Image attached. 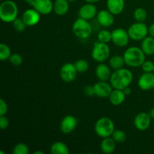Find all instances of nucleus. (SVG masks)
Here are the masks:
<instances>
[{
	"label": "nucleus",
	"instance_id": "obj_1",
	"mask_svg": "<svg viewBox=\"0 0 154 154\" xmlns=\"http://www.w3.org/2000/svg\"><path fill=\"white\" fill-rule=\"evenodd\" d=\"M133 81V74L127 69H122L114 70L111 74L109 81L114 89L123 90L129 87Z\"/></svg>",
	"mask_w": 154,
	"mask_h": 154
},
{
	"label": "nucleus",
	"instance_id": "obj_2",
	"mask_svg": "<svg viewBox=\"0 0 154 154\" xmlns=\"http://www.w3.org/2000/svg\"><path fill=\"white\" fill-rule=\"evenodd\" d=\"M126 66L132 68L141 67L146 60V55L141 48L130 47L123 54Z\"/></svg>",
	"mask_w": 154,
	"mask_h": 154
},
{
	"label": "nucleus",
	"instance_id": "obj_3",
	"mask_svg": "<svg viewBox=\"0 0 154 154\" xmlns=\"http://www.w3.org/2000/svg\"><path fill=\"white\" fill-rule=\"evenodd\" d=\"M18 6L12 0H4L0 5V19L5 23H13L17 18Z\"/></svg>",
	"mask_w": 154,
	"mask_h": 154
},
{
	"label": "nucleus",
	"instance_id": "obj_4",
	"mask_svg": "<svg viewBox=\"0 0 154 154\" xmlns=\"http://www.w3.org/2000/svg\"><path fill=\"white\" fill-rule=\"evenodd\" d=\"M95 132L100 138L111 137L113 132L115 130L114 123L111 118L108 117H102L99 118L95 123Z\"/></svg>",
	"mask_w": 154,
	"mask_h": 154
},
{
	"label": "nucleus",
	"instance_id": "obj_5",
	"mask_svg": "<svg viewBox=\"0 0 154 154\" xmlns=\"http://www.w3.org/2000/svg\"><path fill=\"white\" fill-rule=\"evenodd\" d=\"M72 32L80 39H87L93 33V27L88 20L78 17L72 25Z\"/></svg>",
	"mask_w": 154,
	"mask_h": 154
},
{
	"label": "nucleus",
	"instance_id": "obj_6",
	"mask_svg": "<svg viewBox=\"0 0 154 154\" xmlns=\"http://www.w3.org/2000/svg\"><path fill=\"white\" fill-rule=\"evenodd\" d=\"M110 54L111 49L108 44L102 43L99 41L95 42L91 53L92 58L94 61L98 63H105L110 57Z\"/></svg>",
	"mask_w": 154,
	"mask_h": 154
},
{
	"label": "nucleus",
	"instance_id": "obj_7",
	"mask_svg": "<svg viewBox=\"0 0 154 154\" xmlns=\"http://www.w3.org/2000/svg\"><path fill=\"white\" fill-rule=\"evenodd\" d=\"M127 31L130 39L135 42L142 41L149 34L148 26L144 23V22L134 23L128 28Z\"/></svg>",
	"mask_w": 154,
	"mask_h": 154
},
{
	"label": "nucleus",
	"instance_id": "obj_8",
	"mask_svg": "<svg viewBox=\"0 0 154 154\" xmlns=\"http://www.w3.org/2000/svg\"><path fill=\"white\" fill-rule=\"evenodd\" d=\"M112 33V40L114 45L120 48H124L129 44L130 37L128 31L123 28H117L111 32Z\"/></svg>",
	"mask_w": 154,
	"mask_h": 154
},
{
	"label": "nucleus",
	"instance_id": "obj_9",
	"mask_svg": "<svg viewBox=\"0 0 154 154\" xmlns=\"http://www.w3.org/2000/svg\"><path fill=\"white\" fill-rule=\"evenodd\" d=\"M78 71L75 68V64L71 63H66L61 67L60 71V78L64 82L72 83L76 78Z\"/></svg>",
	"mask_w": 154,
	"mask_h": 154
},
{
	"label": "nucleus",
	"instance_id": "obj_10",
	"mask_svg": "<svg viewBox=\"0 0 154 154\" xmlns=\"http://www.w3.org/2000/svg\"><path fill=\"white\" fill-rule=\"evenodd\" d=\"M151 120L148 113L140 112L134 118V125L138 130L145 131L150 126Z\"/></svg>",
	"mask_w": 154,
	"mask_h": 154
},
{
	"label": "nucleus",
	"instance_id": "obj_11",
	"mask_svg": "<svg viewBox=\"0 0 154 154\" xmlns=\"http://www.w3.org/2000/svg\"><path fill=\"white\" fill-rule=\"evenodd\" d=\"M98 14L97 8L93 3H86V4L83 5L81 8H80L79 11H78V15L79 17L83 18L87 20H91L94 19L96 17Z\"/></svg>",
	"mask_w": 154,
	"mask_h": 154
},
{
	"label": "nucleus",
	"instance_id": "obj_12",
	"mask_svg": "<svg viewBox=\"0 0 154 154\" xmlns=\"http://www.w3.org/2000/svg\"><path fill=\"white\" fill-rule=\"evenodd\" d=\"M78 126V120L72 115H66L62 119L60 128L63 134H70L76 129Z\"/></svg>",
	"mask_w": 154,
	"mask_h": 154
},
{
	"label": "nucleus",
	"instance_id": "obj_13",
	"mask_svg": "<svg viewBox=\"0 0 154 154\" xmlns=\"http://www.w3.org/2000/svg\"><path fill=\"white\" fill-rule=\"evenodd\" d=\"M22 19L27 26H34L37 25L41 20V14L35 8H28L23 13Z\"/></svg>",
	"mask_w": 154,
	"mask_h": 154
},
{
	"label": "nucleus",
	"instance_id": "obj_14",
	"mask_svg": "<svg viewBox=\"0 0 154 154\" xmlns=\"http://www.w3.org/2000/svg\"><path fill=\"white\" fill-rule=\"evenodd\" d=\"M95 90V96L99 98H108L113 90V87L111 83L108 81H100L93 85Z\"/></svg>",
	"mask_w": 154,
	"mask_h": 154
},
{
	"label": "nucleus",
	"instance_id": "obj_15",
	"mask_svg": "<svg viewBox=\"0 0 154 154\" xmlns=\"http://www.w3.org/2000/svg\"><path fill=\"white\" fill-rule=\"evenodd\" d=\"M31 5L42 15L49 14L54 11V2L51 0H35Z\"/></svg>",
	"mask_w": 154,
	"mask_h": 154
},
{
	"label": "nucleus",
	"instance_id": "obj_16",
	"mask_svg": "<svg viewBox=\"0 0 154 154\" xmlns=\"http://www.w3.org/2000/svg\"><path fill=\"white\" fill-rule=\"evenodd\" d=\"M138 86L141 90L147 91L154 88V73L144 72L138 80Z\"/></svg>",
	"mask_w": 154,
	"mask_h": 154
},
{
	"label": "nucleus",
	"instance_id": "obj_17",
	"mask_svg": "<svg viewBox=\"0 0 154 154\" xmlns=\"http://www.w3.org/2000/svg\"><path fill=\"white\" fill-rule=\"evenodd\" d=\"M96 19L100 26L103 27H110L114 23V14L108 9H104L98 12Z\"/></svg>",
	"mask_w": 154,
	"mask_h": 154
},
{
	"label": "nucleus",
	"instance_id": "obj_18",
	"mask_svg": "<svg viewBox=\"0 0 154 154\" xmlns=\"http://www.w3.org/2000/svg\"><path fill=\"white\" fill-rule=\"evenodd\" d=\"M96 77L100 81H108L111 76V67L104 63H101L96 66L95 71Z\"/></svg>",
	"mask_w": 154,
	"mask_h": 154
},
{
	"label": "nucleus",
	"instance_id": "obj_19",
	"mask_svg": "<svg viewBox=\"0 0 154 154\" xmlns=\"http://www.w3.org/2000/svg\"><path fill=\"white\" fill-rule=\"evenodd\" d=\"M106 6L113 14L118 15L124 10L125 0H107Z\"/></svg>",
	"mask_w": 154,
	"mask_h": 154
},
{
	"label": "nucleus",
	"instance_id": "obj_20",
	"mask_svg": "<svg viewBox=\"0 0 154 154\" xmlns=\"http://www.w3.org/2000/svg\"><path fill=\"white\" fill-rule=\"evenodd\" d=\"M126 96L123 93V90L113 89L112 92L108 97V99H109V102H111V105L117 106V105H120L124 102Z\"/></svg>",
	"mask_w": 154,
	"mask_h": 154
},
{
	"label": "nucleus",
	"instance_id": "obj_21",
	"mask_svg": "<svg viewBox=\"0 0 154 154\" xmlns=\"http://www.w3.org/2000/svg\"><path fill=\"white\" fill-rule=\"evenodd\" d=\"M69 10V2L68 0H55L54 2V11L58 16L66 14Z\"/></svg>",
	"mask_w": 154,
	"mask_h": 154
},
{
	"label": "nucleus",
	"instance_id": "obj_22",
	"mask_svg": "<svg viewBox=\"0 0 154 154\" xmlns=\"http://www.w3.org/2000/svg\"><path fill=\"white\" fill-rule=\"evenodd\" d=\"M116 144L112 137H108V138H102V141H101L100 149L102 153L110 154L114 152L116 149Z\"/></svg>",
	"mask_w": 154,
	"mask_h": 154
},
{
	"label": "nucleus",
	"instance_id": "obj_23",
	"mask_svg": "<svg viewBox=\"0 0 154 154\" xmlns=\"http://www.w3.org/2000/svg\"><path fill=\"white\" fill-rule=\"evenodd\" d=\"M141 48L146 56H151L154 54V38L147 36L141 41Z\"/></svg>",
	"mask_w": 154,
	"mask_h": 154
},
{
	"label": "nucleus",
	"instance_id": "obj_24",
	"mask_svg": "<svg viewBox=\"0 0 154 154\" xmlns=\"http://www.w3.org/2000/svg\"><path fill=\"white\" fill-rule=\"evenodd\" d=\"M69 147L62 141L54 142L51 147V153L52 154H69Z\"/></svg>",
	"mask_w": 154,
	"mask_h": 154
},
{
	"label": "nucleus",
	"instance_id": "obj_25",
	"mask_svg": "<svg viewBox=\"0 0 154 154\" xmlns=\"http://www.w3.org/2000/svg\"><path fill=\"white\" fill-rule=\"evenodd\" d=\"M126 65L123 56L115 55L111 57L109 60V66L113 70H117L123 68Z\"/></svg>",
	"mask_w": 154,
	"mask_h": 154
},
{
	"label": "nucleus",
	"instance_id": "obj_26",
	"mask_svg": "<svg viewBox=\"0 0 154 154\" xmlns=\"http://www.w3.org/2000/svg\"><path fill=\"white\" fill-rule=\"evenodd\" d=\"M133 17L136 22H144L147 20V12L144 8H137L134 11Z\"/></svg>",
	"mask_w": 154,
	"mask_h": 154
},
{
	"label": "nucleus",
	"instance_id": "obj_27",
	"mask_svg": "<svg viewBox=\"0 0 154 154\" xmlns=\"http://www.w3.org/2000/svg\"><path fill=\"white\" fill-rule=\"evenodd\" d=\"M11 54V51L8 45L4 43L0 44V60L1 61L8 60Z\"/></svg>",
	"mask_w": 154,
	"mask_h": 154
},
{
	"label": "nucleus",
	"instance_id": "obj_28",
	"mask_svg": "<svg viewBox=\"0 0 154 154\" xmlns=\"http://www.w3.org/2000/svg\"><path fill=\"white\" fill-rule=\"evenodd\" d=\"M97 39L99 42L108 44L112 40V33L107 29H102L98 33Z\"/></svg>",
	"mask_w": 154,
	"mask_h": 154
},
{
	"label": "nucleus",
	"instance_id": "obj_29",
	"mask_svg": "<svg viewBox=\"0 0 154 154\" xmlns=\"http://www.w3.org/2000/svg\"><path fill=\"white\" fill-rule=\"evenodd\" d=\"M113 139L115 141L116 143L117 144H121V143H123L127 138V136H126V132L123 130H121V129H115L113 132L112 135H111Z\"/></svg>",
	"mask_w": 154,
	"mask_h": 154
},
{
	"label": "nucleus",
	"instance_id": "obj_30",
	"mask_svg": "<svg viewBox=\"0 0 154 154\" xmlns=\"http://www.w3.org/2000/svg\"><path fill=\"white\" fill-rule=\"evenodd\" d=\"M74 64H75V66L78 73L87 72L88 71L89 67H90L88 62L86 61L85 60H78Z\"/></svg>",
	"mask_w": 154,
	"mask_h": 154
},
{
	"label": "nucleus",
	"instance_id": "obj_31",
	"mask_svg": "<svg viewBox=\"0 0 154 154\" xmlns=\"http://www.w3.org/2000/svg\"><path fill=\"white\" fill-rule=\"evenodd\" d=\"M29 152V147L24 143H18L13 148L14 154H28Z\"/></svg>",
	"mask_w": 154,
	"mask_h": 154
},
{
	"label": "nucleus",
	"instance_id": "obj_32",
	"mask_svg": "<svg viewBox=\"0 0 154 154\" xmlns=\"http://www.w3.org/2000/svg\"><path fill=\"white\" fill-rule=\"evenodd\" d=\"M13 23L14 29L16 30L17 32H23L27 26L25 22L23 21V20L22 19V17L21 18L17 17L13 23Z\"/></svg>",
	"mask_w": 154,
	"mask_h": 154
},
{
	"label": "nucleus",
	"instance_id": "obj_33",
	"mask_svg": "<svg viewBox=\"0 0 154 154\" xmlns=\"http://www.w3.org/2000/svg\"><path fill=\"white\" fill-rule=\"evenodd\" d=\"M9 62L14 66H20L23 62V57L19 54H12L9 58Z\"/></svg>",
	"mask_w": 154,
	"mask_h": 154
},
{
	"label": "nucleus",
	"instance_id": "obj_34",
	"mask_svg": "<svg viewBox=\"0 0 154 154\" xmlns=\"http://www.w3.org/2000/svg\"><path fill=\"white\" fill-rule=\"evenodd\" d=\"M141 67L144 72H153L154 63L150 60H145Z\"/></svg>",
	"mask_w": 154,
	"mask_h": 154
},
{
	"label": "nucleus",
	"instance_id": "obj_35",
	"mask_svg": "<svg viewBox=\"0 0 154 154\" xmlns=\"http://www.w3.org/2000/svg\"><path fill=\"white\" fill-rule=\"evenodd\" d=\"M9 126V120L5 115L0 116V129L4 130Z\"/></svg>",
	"mask_w": 154,
	"mask_h": 154
},
{
	"label": "nucleus",
	"instance_id": "obj_36",
	"mask_svg": "<svg viewBox=\"0 0 154 154\" xmlns=\"http://www.w3.org/2000/svg\"><path fill=\"white\" fill-rule=\"evenodd\" d=\"M8 107L7 103L4 99H0V116L2 115H6L8 112Z\"/></svg>",
	"mask_w": 154,
	"mask_h": 154
},
{
	"label": "nucleus",
	"instance_id": "obj_37",
	"mask_svg": "<svg viewBox=\"0 0 154 154\" xmlns=\"http://www.w3.org/2000/svg\"><path fill=\"white\" fill-rule=\"evenodd\" d=\"M84 93L85 96H88V97H92V96H95V90L93 86L88 85L84 87Z\"/></svg>",
	"mask_w": 154,
	"mask_h": 154
},
{
	"label": "nucleus",
	"instance_id": "obj_38",
	"mask_svg": "<svg viewBox=\"0 0 154 154\" xmlns=\"http://www.w3.org/2000/svg\"><path fill=\"white\" fill-rule=\"evenodd\" d=\"M148 33L150 36L154 38V23L148 26Z\"/></svg>",
	"mask_w": 154,
	"mask_h": 154
},
{
	"label": "nucleus",
	"instance_id": "obj_39",
	"mask_svg": "<svg viewBox=\"0 0 154 154\" xmlns=\"http://www.w3.org/2000/svg\"><path fill=\"white\" fill-rule=\"evenodd\" d=\"M123 93H125V95L127 96H129V95L131 94V93H132V89H131L129 87H126V88L123 89Z\"/></svg>",
	"mask_w": 154,
	"mask_h": 154
},
{
	"label": "nucleus",
	"instance_id": "obj_40",
	"mask_svg": "<svg viewBox=\"0 0 154 154\" xmlns=\"http://www.w3.org/2000/svg\"><path fill=\"white\" fill-rule=\"evenodd\" d=\"M149 115L150 116V117H151L152 120H154V108H151V109L150 110V111H149Z\"/></svg>",
	"mask_w": 154,
	"mask_h": 154
},
{
	"label": "nucleus",
	"instance_id": "obj_41",
	"mask_svg": "<svg viewBox=\"0 0 154 154\" xmlns=\"http://www.w3.org/2000/svg\"><path fill=\"white\" fill-rule=\"evenodd\" d=\"M84 1L87 3H93V4H95V3L98 2L99 0H84Z\"/></svg>",
	"mask_w": 154,
	"mask_h": 154
},
{
	"label": "nucleus",
	"instance_id": "obj_42",
	"mask_svg": "<svg viewBox=\"0 0 154 154\" xmlns=\"http://www.w3.org/2000/svg\"><path fill=\"white\" fill-rule=\"evenodd\" d=\"M24 1H25L26 3H28L29 5H31L32 4V2L35 1V0H24Z\"/></svg>",
	"mask_w": 154,
	"mask_h": 154
},
{
	"label": "nucleus",
	"instance_id": "obj_43",
	"mask_svg": "<svg viewBox=\"0 0 154 154\" xmlns=\"http://www.w3.org/2000/svg\"><path fill=\"white\" fill-rule=\"evenodd\" d=\"M34 154H44V152L43 151H35Z\"/></svg>",
	"mask_w": 154,
	"mask_h": 154
},
{
	"label": "nucleus",
	"instance_id": "obj_44",
	"mask_svg": "<svg viewBox=\"0 0 154 154\" xmlns=\"http://www.w3.org/2000/svg\"><path fill=\"white\" fill-rule=\"evenodd\" d=\"M68 1H69V2H76L77 0H68Z\"/></svg>",
	"mask_w": 154,
	"mask_h": 154
},
{
	"label": "nucleus",
	"instance_id": "obj_45",
	"mask_svg": "<svg viewBox=\"0 0 154 154\" xmlns=\"http://www.w3.org/2000/svg\"><path fill=\"white\" fill-rule=\"evenodd\" d=\"M0 154H5V153H4V152L2 151H0Z\"/></svg>",
	"mask_w": 154,
	"mask_h": 154
},
{
	"label": "nucleus",
	"instance_id": "obj_46",
	"mask_svg": "<svg viewBox=\"0 0 154 154\" xmlns=\"http://www.w3.org/2000/svg\"><path fill=\"white\" fill-rule=\"evenodd\" d=\"M153 73H154V70H153Z\"/></svg>",
	"mask_w": 154,
	"mask_h": 154
},
{
	"label": "nucleus",
	"instance_id": "obj_47",
	"mask_svg": "<svg viewBox=\"0 0 154 154\" xmlns=\"http://www.w3.org/2000/svg\"><path fill=\"white\" fill-rule=\"evenodd\" d=\"M2 1H4V0H2Z\"/></svg>",
	"mask_w": 154,
	"mask_h": 154
}]
</instances>
